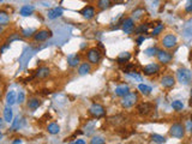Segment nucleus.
<instances>
[{"label": "nucleus", "instance_id": "5701e85b", "mask_svg": "<svg viewBox=\"0 0 192 144\" xmlns=\"http://www.w3.org/2000/svg\"><path fill=\"white\" fill-rule=\"evenodd\" d=\"M40 106H41V101L38 99H30L28 101V108L31 111H36Z\"/></svg>", "mask_w": 192, "mask_h": 144}, {"label": "nucleus", "instance_id": "423d86ee", "mask_svg": "<svg viewBox=\"0 0 192 144\" xmlns=\"http://www.w3.org/2000/svg\"><path fill=\"white\" fill-rule=\"evenodd\" d=\"M49 37H52V31L47 30V29L36 31L34 35V40L36 42H43V41H47Z\"/></svg>", "mask_w": 192, "mask_h": 144}, {"label": "nucleus", "instance_id": "37998d69", "mask_svg": "<svg viewBox=\"0 0 192 144\" xmlns=\"http://www.w3.org/2000/svg\"><path fill=\"white\" fill-rule=\"evenodd\" d=\"M144 40H145V38H144V36H140V37H138L137 38V45H142V43H143V42H144Z\"/></svg>", "mask_w": 192, "mask_h": 144}, {"label": "nucleus", "instance_id": "f257e3e1", "mask_svg": "<svg viewBox=\"0 0 192 144\" xmlns=\"http://www.w3.org/2000/svg\"><path fill=\"white\" fill-rule=\"evenodd\" d=\"M177 77L181 84H189L192 81V72L187 68H179L177 71Z\"/></svg>", "mask_w": 192, "mask_h": 144}, {"label": "nucleus", "instance_id": "aec40b11", "mask_svg": "<svg viewBox=\"0 0 192 144\" xmlns=\"http://www.w3.org/2000/svg\"><path fill=\"white\" fill-rule=\"evenodd\" d=\"M4 119L6 122H12L13 120V113H12V109L11 106H6L4 109Z\"/></svg>", "mask_w": 192, "mask_h": 144}, {"label": "nucleus", "instance_id": "a18cd8bd", "mask_svg": "<svg viewBox=\"0 0 192 144\" xmlns=\"http://www.w3.org/2000/svg\"><path fill=\"white\" fill-rule=\"evenodd\" d=\"M12 143H13V144H17V143H22V141H21V139H15V141H13V142H12Z\"/></svg>", "mask_w": 192, "mask_h": 144}, {"label": "nucleus", "instance_id": "dca6fc26", "mask_svg": "<svg viewBox=\"0 0 192 144\" xmlns=\"http://www.w3.org/2000/svg\"><path fill=\"white\" fill-rule=\"evenodd\" d=\"M130 92V88H129V85L127 84H121V85H119V87H116L115 88V95H118V96H125V95H127Z\"/></svg>", "mask_w": 192, "mask_h": 144}, {"label": "nucleus", "instance_id": "8fccbe9b", "mask_svg": "<svg viewBox=\"0 0 192 144\" xmlns=\"http://www.w3.org/2000/svg\"><path fill=\"white\" fill-rule=\"evenodd\" d=\"M1 137H2V135H1V132H0V138H1Z\"/></svg>", "mask_w": 192, "mask_h": 144}, {"label": "nucleus", "instance_id": "864d4df0", "mask_svg": "<svg viewBox=\"0 0 192 144\" xmlns=\"http://www.w3.org/2000/svg\"><path fill=\"white\" fill-rule=\"evenodd\" d=\"M1 1H4V0H0V2H1Z\"/></svg>", "mask_w": 192, "mask_h": 144}, {"label": "nucleus", "instance_id": "20e7f679", "mask_svg": "<svg viewBox=\"0 0 192 144\" xmlns=\"http://www.w3.org/2000/svg\"><path fill=\"white\" fill-rule=\"evenodd\" d=\"M169 133L172 137H175V138H183L185 133V129L181 124H173L170 126L169 130Z\"/></svg>", "mask_w": 192, "mask_h": 144}, {"label": "nucleus", "instance_id": "bb28decb", "mask_svg": "<svg viewBox=\"0 0 192 144\" xmlns=\"http://www.w3.org/2000/svg\"><path fill=\"white\" fill-rule=\"evenodd\" d=\"M22 122H23V119L17 117L15 120H12V126H11V130L12 131H16V130H19V127L22 126Z\"/></svg>", "mask_w": 192, "mask_h": 144}, {"label": "nucleus", "instance_id": "b1692460", "mask_svg": "<svg viewBox=\"0 0 192 144\" xmlns=\"http://www.w3.org/2000/svg\"><path fill=\"white\" fill-rule=\"evenodd\" d=\"M112 6V0H99L97 1V8L99 10H107Z\"/></svg>", "mask_w": 192, "mask_h": 144}, {"label": "nucleus", "instance_id": "7ed1b4c3", "mask_svg": "<svg viewBox=\"0 0 192 144\" xmlns=\"http://www.w3.org/2000/svg\"><path fill=\"white\" fill-rule=\"evenodd\" d=\"M86 58H88V61L91 62V64H99L101 61V52L97 49V48H90L88 51V54H86Z\"/></svg>", "mask_w": 192, "mask_h": 144}, {"label": "nucleus", "instance_id": "a878e982", "mask_svg": "<svg viewBox=\"0 0 192 144\" xmlns=\"http://www.w3.org/2000/svg\"><path fill=\"white\" fill-rule=\"evenodd\" d=\"M10 23V16L6 13V12H2L0 11V25H6Z\"/></svg>", "mask_w": 192, "mask_h": 144}, {"label": "nucleus", "instance_id": "9d476101", "mask_svg": "<svg viewBox=\"0 0 192 144\" xmlns=\"http://www.w3.org/2000/svg\"><path fill=\"white\" fill-rule=\"evenodd\" d=\"M157 59L162 64H168L172 61V54L168 53L167 51H157Z\"/></svg>", "mask_w": 192, "mask_h": 144}, {"label": "nucleus", "instance_id": "58836bf2", "mask_svg": "<svg viewBox=\"0 0 192 144\" xmlns=\"http://www.w3.org/2000/svg\"><path fill=\"white\" fill-rule=\"evenodd\" d=\"M24 100H25V95H24V92H22V91H19V94L17 95V102L21 105V103H23Z\"/></svg>", "mask_w": 192, "mask_h": 144}, {"label": "nucleus", "instance_id": "412c9836", "mask_svg": "<svg viewBox=\"0 0 192 144\" xmlns=\"http://www.w3.org/2000/svg\"><path fill=\"white\" fill-rule=\"evenodd\" d=\"M90 64H88V62H83V64H81V66L78 68V73L81 75V76H84V75H88L89 72H90Z\"/></svg>", "mask_w": 192, "mask_h": 144}, {"label": "nucleus", "instance_id": "ea45409f", "mask_svg": "<svg viewBox=\"0 0 192 144\" xmlns=\"http://www.w3.org/2000/svg\"><path fill=\"white\" fill-rule=\"evenodd\" d=\"M127 75H129L130 77H132V78H135V79H137L138 82H140V81H142V77L139 76L138 73H136L135 71H131V72H129Z\"/></svg>", "mask_w": 192, "mask_h": 144}, {"label": "nucleus", "instance_id": "de8ad7c7", "mask_svg": "<svg viewBox=\"0 0 192 144\" xmlns=\"http://www.w3.org/2000/svg\"><path fill=\"white\" fill-rule=\"evenodd\" d=\"M2 126H4V120H2L1 118H0V129H1Z\"/></svg>", "mask_w": 192, "mask_h": 144}, {"label": "nucleus", "instance_id": "72a5a7b5", "mask_svg": "<svg viewBox=\"0 0 192 144\" xmlns=\"http://www.w3.org/2000/svg\"><path fill=\"white\" fill-rule=\"evenodd\" d=\"M185 34L187 35V36H192V21L186 24V27H185Z\"/></svg>", "mask_w": 192, "mask_h": 144}, {"label": "nucleus", "instance_id": "f03ea898", "mask_svg": "<svg viewBox=\"0 0 192 144\" xmlns=\"http://www.w3.org/2000/svg\"><path fill=\"white\" fill-rule=\"evenodd\" d=\"M138 101V96L136 92H129L127 95L123 96L121 100V106L124 108H130V107L135 106V103Z\"/></svg>", "mask_w": 192, "mask_h": 144}, {"label": "nucleus", "instance_id": "603ef678", "mask_svg": "<svg viewBox=\"0 0 192 144\" xmlns=\"http://www.w3.org/2000/svg\"><path fill=\"white\" fill-rule=\"evenodd\" d=\"M191 96H192V89H191Z\"/></svg>", "mask_w": 192, "mask_h": 144}, {"label": "nucleus", "instance_id": "c03bdc74", "mask_svg": "<svg viewBox=\"0 0 192 144\" xmlns=\"http://www.w3.org/2000/svg\"><path fill=\"white\" fill-rule=\"evenodd\" d=\"M73 143H75V144H84L85 142L83 141V139H76V141H75Z\"/></svg>", "mask_w": 192, "mask_h": 144}, {"label": "nucleus", "instance_id": "7c9ffc66", "mask_svg": "<svg viewBox=\"0 0 192 144\" xmlns=\"http://www.w3.org/2000/svg\"><path fill=\"white\" fill-rule=\"evenodd\" d=\"M151 139L156 143H165L166 142V138L163 136H160V135H153L151 136Z\"/></svg>", "mask_w": 192, "mask_h": 144}, {"label": "nucleus", "instance_id": "c9c22d12", "mask_svg": "<svg viewBox=\"0 0 192 144\" xmlns=\"http://www.w3.org/2000/svg\"><path fill=\"white\" fill-rule=\"evenodd\" d=\"M146 30H148V24H142L136 29V32L137 34H143V32H146Z\"/></svg>", "mask_w": 192, "mask_h": 144}, {"label": "nucleus", "instance_id": "c85d7f7f", "mask_svg": "<svg viewBox=\"0 0 192 144\" xmlns=\"http://www.w3.org/2000/svg\"><path fill=\"white\" fill-rule=\"evenodd\" d=\"M35 32H36L35 29L29 28V29H24V30L22 31V35H23V37H32V36L35 35Z\"/></svg>", "mask_w": 192, "mask_h": 144}, {"label": "nucleus", "instance_id": "cd10ccee", "mask_svg": "<svg viewBox=\"0 0 192 144\" xmlns=\"http://www.w3.org/2000/svg\"><path fill=\"white\" fill-rule=\"evenodd\" d=\"M138 90L140 91L143 95H149V94L151 92V88H150V87H148V85H145V84H139Z\"/></svg>", "mask_w": 192, "mask_h": 144}, {"label": "nucleus", "instance_id": "a19ab883", "mask_svg": "<svg viewBox=\"0 0 192 144\" xmlns=\"http://www.w3.org/2000/svg\"><path fill=\"white\" fill-rule=\"evenodd\" d=\"M135 67V65H132V64H129L126 67H124V72H126V73H129V72H131V70Z\"/></svg>", "mask_w": 192, "mask_h": 144}, {"label": "nucleus", "instance_id": "5fc2aeb1", "mask_svg": "<svg viewBox=\"0 0 192 144\" xmlns=\"http://www.w3.org/2000/svg\"><path fill=\"white\" fill-rule=\"evenodd\" d=\"M191 60H192V55H191Z\"/></svg>", "mask_w": 192, "mask_h": 144}, {"label": "nucleus", "instance_id": "49530a36", "mask_svg": "<svg viewBox=\"0 0 192 144\" xmlns=\"http://www.w3.org/2000/svg\"><path fill=\"white\" fill-rule=\"evenodd\" d=\"M112 1H114L115 4H120V2H123L124 0H112Z\"/></svg>", "mask_w": 192, "mask_h": 144}, {"label": "nucleus", "instance_id": "9b49d317", "mask_svg": "<svg viewBox=\"0 0 192 144\" xmlns=\"http://www.w3.org/2000/svg\"><path fill=\"white\" fill-rule=\"evenodd\" d=\"M137 111H138L139 114L146 115V114H149L151 111H153V105H151V103H148V102H143V103H140V105L137 107Z\"/></svg>", "mask_w": 192, "mask_h": 144}, {"label": "nucleus", "instance_id": "f8f14e48", "mask_svg": "<svg viewBox=\"0 0 192 144\" xmlns=\"http://www.w3.org/2000/svg\"><path fill=\"white\" fill-rule=\"evenodd\" d=\"M47 16H48L49 19H57V18H59V17H62V7L51 8V10L48 11Z\"/></svg>", "mask_w": 192, "mask_h": 144}, {"label": "nucleus", "instance_id": "393cba45", "mask_svg": "<svg viewBox=\"0 0 192 144\" xmlns=\"http://www.w3.org/2000/svg\"><path fill=\"white\" fill-rule=\"evenodd\" d=\"M130 58H131V54L129 52H124V53H121L118 57V62L119 64H126L127 61L130 60Z\"/></svg>", "mask_w": 192, "mask_h": 144}, {"label": "nucleus", "instance_id": "39448f33", "mask_svg": "<svg viewBox=\"0 0 192 144\" xmlns=\"http://www.w3.org/2000/svg\"><path fill=\"white\" fill-rule=\"evenodd\" d=\"M89 113L91 114L94 118H101L105 115V108L99 105V103H92L90 108H89Z\"/></svg>", "mask_w": 192, "mask_h": 144}, {"label": "nucleus", "instance_id": "79ce46f5", "mask_svg": "<svg viewBox=\"0 0 192 144\" xmlns=\"http://www.w3.org/2000/svg\"><path fill=\"white\" fill-rule=\"evenodd\" d=\"M142 12H144L143 10H138V11H136V12H133V15H135V18H139L142 15H139V13H142Z\"/></svg>", "mask_w": 192, "mask_h": 144}, {"label": "nucleus", "instance_id": "4be33fe9", "mask_svg": "<svg viewBox=\"0 0 192 144\" xmlns=\"http://www.w3.org/2000/svg\"><path fill=\"white\" fill-rule=\"evenodd\" d=\"M47 131H48V133H51V135H58V133L60 132V126H59L58 124H55V122H52V124H49V125L47 126Z\"/></svg>", "mask_w": 192, "mask_h": 144}, {"label": "nucleus", "instance_id": "0eeeda50", "mask_svg": "<svg viewBox=\"0 0 192 144\" xmlns=\"http://www.w3.org/2000/svg\"><path fill=\"white\" fill-rule=\"evenodd\" d=\"M121 29L125 34H132L135 29V23L132 18H126L121 22Z\"/></svg>", "mask_w": 192, "mask_h": 144}, {"label": "nucleus", "instance_id": "4468645a", "mask_svg": "<svg viewBox=\"0 0 192 144\" xmlns=\"http://www.w3.org/2000/svg\"><path fill=\"white\" fill-rule=\"evenodd\" d=\"M161 84L163 88H172V87H174V84H175V79H174V77L173 76H165V77H162Z\"/></svg>", "mask_w": 192, "mask_h": 144}, {"label": "nucleus", "instance_id": "2eb2a0df", "mask_svg": "<svg viewBox=\"0 0 192 144\" xmlns=\"http://www.w3.org/2000/svg\"><path fill=\"white\" fill-rule=\"evenodd\" d=\"M49 73H51V70L46 66H42V67H40L36 71V73H35V77L38 78V79H43V78H47V77L49 76Z\"/></svg>", "mask_w": 192, "mask_h": 144}, {"label": "nucleus", "instance_id": "6ab92c4d", "mask_svg": "<svg viewBox=\"0 0 192 144\" xmlns=\"http://www.w3.org/2000/svg\"><path fill=\"white\" fill-rule=\"evenodd\" d=\"M79 55L78 54H72V55H69V58H67V64H69L70 67H76L77 65L79 64Z\"/></svg>", "mask_w": 192, "mask_h": 144}, {"label": "nucleus", "instance_id": "a211bd4d", "mask_svg": "<svg viewBox=\"0 0 192 144\" xmlns=\"http://www.w3.org/2000/svg\"><path fill=\"white\" fill-rule=\"evenodd\" d=\"M17 102V94L13 90L8 91L6 95V105L7 106H13Z\"/></svg>", "mask_w": 192, "mask_h": 144}, {"label": "nucleus", "instance_id": "3c124183", "mask_svg": "<svg viewBox=\"0 0 192 144\" xmlns=\"http://www.w3.org/2000/svg\"><path fill=\"white\" fill-rule=\"evenodd\" d=\"M190 131H191V133H192V126H191V129H190Z\"/></svg>", "mask_w": 192, "mask_h": 144}, {"label": "nucleus", "instance_id": "f3484780", "mask_svg": "<svg viewBox=\"0 0 192 144\" xmlns=\"http://www.w3.org/2000/svg\"><path fill=\"white\" fill-rule=\"evenodd\" d=\"M34 11H35L34 6H31V5H24L19 10V13H21V16H23V17H28V16L32 15Z\"/></svg>", "mask_w": 192, "mask_h": 144}, {"label": "nucleus", "instance_id": "473e14b6", "mask_svg": "<svg viewBox=\"0 0 192 144\" xmlns=\"http://www.w3.org/2000/svg\"><path fill=\"white\" fill-rule=\"evenodd\" d=\"M163 28H165V25H163V24H157V25H156V27L153 29V32H151V34L156 36V35H159V34L163 30Z\"/></svg>", "mask_w": 192, "mask_h": 144}, {"label": "nucleus", "instance_id": "1a4fd4ad", "mask_svg": "<svg viewBox=\"0 0 192 144\" xmlns=\"http://www.w3.org/2000/svg\"><path fill=\"white\" fill-rule=\"evenodd\" d=\"M160 71V66L157 65V64H149V65H146L143 67V73L145 75V76H151V75H155V73H157Z\"/></svg>", "mask_w": 192, "mask_h": 144}, {"label": "nucleus", "instance_id": "2f4dec72", "mask_svg": "<svg viewBox=\"0 0 192 144\" xmlns=\"http://www.w3.org/2000/svg\"><path fill=\"white\" fill-rule=\"evenodd\" d=\"M144 53H145L148 57H154V55L157 54V49H156L155 47H150V48H148V49L144 51Z\"/></svg>", "mask_w": 192, "mask_h": 144}, {"label": "nucleus", "instance_id": "f704fd0d", "mask_svg": "<svg viewBox=\"0 0 192 144\" xmlns=\"http://www.w3.org/2000/svg\"><path fill=\"white\" fill-rule=\"evenodd\" d=\"M18 40H21V35L17 34V32H15V34H12V35L7 38V42L8 43H11V42H13V41H18Z\"/></svg>", "mask_w": 192, "mask_h": 144}, {"label": "nucleus", "instance_id": "09e8293b", "mask_svg": "<svg viewBox=\"0 0 192 144\" xmlns=\"http://www.w3.org/2000/svg\"><path fill=\"white\" fill-rule=\"evenodd\" d=\"M1 32H2V27L0 25V34H1Z\"/></svg>", "mask_w": 192, "mask_h": 144}, {"label": "nucleus", "instance_id": "c756f323", "mask_svg": "<svg viewBox=\"0 0 192 144\" xmlns=\"http://www.w3.org/2000/svg\"><path fill=\"white\" fill-rule=\"evenodd\" d=\"M172 107H173V109H175V111H181V109L184 108V105H183V102H181V101L175 100V101H173V102H172Z\"/></svg>", "mask_w": 192, "mask_h": 144}, {"label": "nucleus", "instance_id": "ddd939ff", "mask_svg": "<svg viewBox=\"0 0 192 144\" xmlns=\"http://www.w3.org/2000/svg\"><path fill=\"white\" fill-rule=\"evenodd\" d=\"M81 15L86 19H91L92 17L95 16V8L91 7V6H85V7L81 10Z\"/></svg>", "mask_w": 192, "mask_h": 144}, {"label": "nucleus", "instance_id": "4c0bfd02", "mask_svg": "<svg viewBox=\"0 0 192 144\" xmlns=\"http://www.w3.org/2000/svg\"><path fill=\"white\" fill-rule=\"evenodd\" d=\"M185 11L187 13H192V0H187L185 4Z\"/></svg>", "mask_w": 192, "mask_h": 144}, {"label": "nucleus", "instance_id": "6e6552de", "mask_svg": "<svg viewBox=\"0 0 192 144\" xmlns=\"http://www.w3.org/2000/svg\"><path fill=\"white\" fill-rule=\"evenodd\" d=\"M162 45L163 47H166V48H173V47H175L177 45V36H174V35H172V34H169V35H166L165 37L162 38Z\"/></svg>", "mask_w": 192, "mask_h": 144}, {"label": "nucleus", "instance_id": "e433bc0d", "mask_svg": "<svg viewBox=\"0 0 192 144\" xmlns=\"http://www.w3.org/2000/svg\"><path fill=\"white\" fill-rule=\"evenodd\" d=\"M91 144H103L105 143V139L102 137H94L91 141H90Z\"/></svg>", "mask_w": 192, "mask_h": 144}]
</instances>
